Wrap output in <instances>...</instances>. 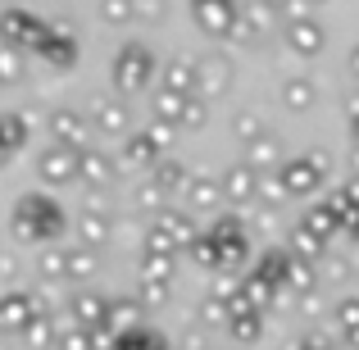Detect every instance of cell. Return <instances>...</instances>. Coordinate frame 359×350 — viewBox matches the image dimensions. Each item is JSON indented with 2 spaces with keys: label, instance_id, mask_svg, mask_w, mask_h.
Returning <instances> with one entry per match:
<instances>
[{
  "label": "cell",
  "instance_id": "8",
  "mask_svg": "<svg viewBox=\"0 0 359 350\" xmlns=\"http://www.w3.org/2000/svg\"><path fill=\"white\" fill-rule=\"evenodd\" d=\"M69 173H73V155H69V150H50V159H46V177H50V182H64Z\"/></svg>",
  "mask_w": 359,
  "mask_h": 350
},
{
  "label": "cell",
  "instance_id": "9",
  "mask_svg": "<svg viewBox=\"0 0 359 350\" xmlns=\"http://www.w3.org/2000/svg\"><path fill=\"white\" fill-rule=\"evenodd\" d=\"M191 87H196V69H182V64H173V69H168V91H173V96H187Z\"/></svg>",
  "mask_w": 359,
  "mask_h": 350
},
{
  "label": "cell",
  "instance_id": "7",
  "mask_svg": "<svg viewBox=\"0 0 359 350\" xmlns=\"http://www.w3.org/2000/svg\"><path fill=\"white\" fill-rule=\"evenodd\" d=\"M146 159L155 164V141H150V137H137V141L128 146V155H123V164H128V168H141Z\"/></svg>",
  "mask_w": 359,
  "mask_h": 350
},
{
  "label": "cell",
  "instance_id": "20",
  "mask_svg": "<svg viewBox=\"0 0 359 350\" xmlns=\"http://www.w3.org/2000/svg\"><path fill=\"white\" fill-rule=\"evenodd\" d=\"M196 5H205V0H196Z\"/></svg>",
  "mask_w": 359,
  "mask_h": 350
},
{
  "label": "cell",
  "instance_id": "15",
  "mask_svg": "<svg viewBox=\"0 0 359 350\" xmlns=\"http://www.w3.org/2000/svg\"><path fill=\"white\" fill-rule=\"evenodd\" d=\"M100 14H105V23H123V18L132 14V5H128V0H105V9H100Z\"/></svg>",
  "mask_w": 359,
  "mask_h": 350
},
{
  "label": "cell",
  "instance_id": "5",
  "mask_svg": "<svg viewBox=\"0 0 359 350\" xmlns=\"http://www.w3.org/2000/svg\"><path fill=\"white\" fill-rule=\"evenodd\" d=\"M287 41H291V51L314 55L318 46H323V27H318V23H309V18H296V23H291V32H287Z\"/></svg>",
  "mask_w": 359,
  "mask_h": 350
},
{
  "label": "cell",
  "instance_id": "17",
  "mask_svg": "<svg viewBox=\"0 0 359 350\" xmlns=\"http://www.w3.org/2000/svg\"><path fill=\"white\" fill-rule=\"evenodd\" d=\"M0 78H18V60L0 51Z\"/></svg>",
  "mask_w": 359,
  "mask_h": 350
},
{
  "label": "cell",
  "instance_id": "11",
  "mask_svg": "<svg viewBox=\"0 0 359 350\" xmlns=\"http://www.w3.org/2000/svg\"><path fill=\"white\" fill-rule=\"evenodd\" d=\"M55 132H60L64 141H82V132H87V123L78 114H55Z\"/></svg>",
  "mask_w": 359,
  "mask_h": 350
},
{
  "label": "cell",
  "instance_id": "13",
  "mask_svg": "<svg viewBox=\"0 0 359 350\" xmlns=\"http://www.w3.org/2000/svg\"><path fill=\"white\" fill-rule=\"evenodd\" d=\"M282 100H287V105H300V109H305V105H314V87L300 78V82H291V87L282 91Z\"/></svg>",
  "mask_w": 359,
  "mask_h": 350
},
{
  "label": "cell",
  "instance_id": "6",
  "mask_svg": "<svg viewBox=\"0 0 359 350\" xmlns=\"http://www.w3.org/2000/svg\"><path fill=\"white\" fill-rule=\"evenodd\" d=\"M23 318H32V300L27 296H0V328H14V323H23Z\"/></svg>",
  "mask_w": 359,
  "mask_h": 350
},
{
  "label": "cell",
  "instance_id": "18",
  "mask_svg": "<svg viewBox=\"0 0 359 350\" xmlns=\"http://www.w3.org/2000/svg\"><path fill=\"white\" fill-rule=\"evenodd\" d=\"M351 64H355V73H359V51H355V60H351Z\"/></svg>",
  "mask_w": 359,
  "mask_h": 350
},
{
  "label": "cell",
  "instance_id": "14",
  "mask_svg": "<svg viewBox=\"0 0 359 350\" xmlns=\"http://www.w3.org/2000/svg\"><path fill=\"white\" fill-rule=\"evenodd\" d=\"M0 141H5V146H18V141H23V123H18V114L0 119Z\"/></svg>",
  "mask_w": 359,
  "mask_h": 350
},
{
  "label": "cell",
  "instance_id": "4",
  "mask_svg": "<svg viewBox=\"0 0 359 350\" xmlns=\"http://www.w3.org/2000/svg\"><path fill=\"white\" fill-rule=\"evenodd\" d=\"M318 173H323V164H318V159H300V164H287V168H282V182H287L296 196H305L309 187L318 182Z\"/></svg>",
  "mask_w": 359,
  "mask_h": 350
},
{
  "label": "cell",
  "instance_id": "10",
  "mask_svg": "<svg viewBox=\"0 0 359 350\" xmlns=\"http://www.w3.org/2000/svg\"><path fill=\"white\" fill-rule=\"evenodd\" d=\"M96 114H100V128H105V132H123V128H128V109H123V105H96Z\"/></svg>",
  "mask_w": 359,
  "mask_h": 350
},
{
  "label": "cell",
  "instance_id": "2",
  "mask_svg": "<svg viewBox=\"0 0 359 350\" xmlns=\"http://www.w3.org/2000/svg\"><path fill=\"white\" fill-rule=\"evenodd\" d=\"M150 69H155V60H150V51H146V46H141V41H128V46H123V51H118V60H114V82H118V87H141V82H146L150 78Z\"/></svg>",
  "mask_w": 359,
  "mask_h": 350
},
{
  "label": "cell",
  "instance_id": "1",
  "mask_svg": "<svg viewBox=\"0 0 359 350\" xmlns=\"http://www.w3.org/2000/svg\"><path fill=\"white\" fill-rule=\"evenodd\" d=\"M60 210H55L50 201H41V196H32V201L18 205V236H27V241H41V236H55L60 232Z\"/></svg>",
  "mask_w": 359,
  "mask_h": 350
},
{
  "label": "cell",
  "instance_id": "16",
  "mask_svg": "<svg viewBox=\"0 0 359 350\" xmlns=\"http://www.w3.org/2000/svg\"><path fill=\"white\" fill-rule=\"evenodd\" d=\"M196 205H214V182H196Z\"/></svg>",
  "mask_w": 359,
  "mask_h": 350
},
{
  "label": "cell",
  "instance_id": "12",
  "mask_svg": "<svg viewBox=\"0 0 359 350\" xmlns=\"http://www.w3.org/2000/svg\"><path fill=\"white\" fill-rule=\"evenodd\" d=\"M250 191H255V177H250V168H237V173H228V196H232V201H245Z\"/></svg>",
  "mask_w": 359,
  "mask_h": 350
},
{
  "label": "cell",
  "instance_id": "19",
  "mask_svg": "<svg viewBox=\"0 0 359 350\" xmlns=\"http://www.w3.org/2000/svg\"><path fill=\"white\" fill-rule=\"evenodd\" d=\"M355 137H359V123H355Z\"/></svg>",
  "mask_w": 359,
  "mask_h": 350
},
{
  "label": "cell",
  "instance_id": "3",
  "mask_svg": "<svg viewBox=\"0 0 359 350\" xmlns=\"http://www.w3.org/2000/svg\"><path fill=\"white\" fill-rule=\"evenodd\" d=\"M196 23L210 36H223L237 27V5L232 0H205V5H196Z\"/></svg>",
  "mask_w": 359,
  "mask_h": 350
}]
</instances>
